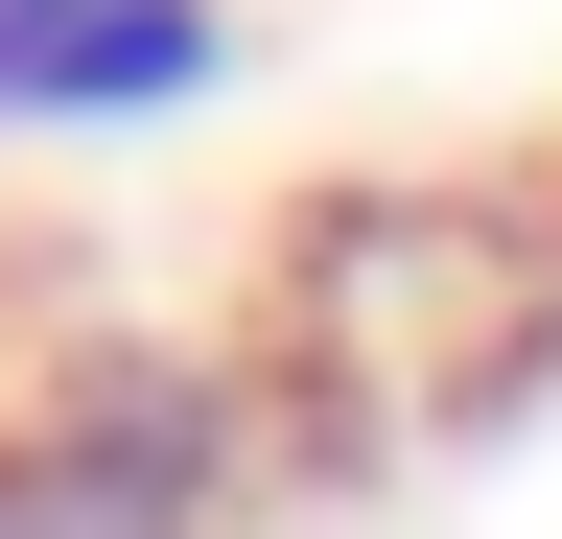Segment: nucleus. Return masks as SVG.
I'll return each mask as SVG.
<instances>
[{
  "label": "nucleus",
  "mask_w": 562,
  "mask_h": 539,
  "mask_svg": "<svg viewBox=\"0 0 562 539\" xmlns=\"http://www.w3.org/2000/svg\"><path fill=\"white\" fill-rule=\"evenodd\" d=\"M281 469L258 352H165V328H47L0 375V539H235Z\"/></svg>",
  "instance_id": "1"
},
{
  "label": "nucleus",
  "mask_w": 562,
  "mask_h": 539,
  "mask_svg": "<svg viewBox=\"0 0 562 539\" xmlns=\"http://www.w3.org/2000/svg\"><path fill=\"white\" fill-rule=\"evenodd\" d=\"M235 94V0H0V142H140Z\"/></svg>",
  "instance_id": "2"
}]
</instances>
